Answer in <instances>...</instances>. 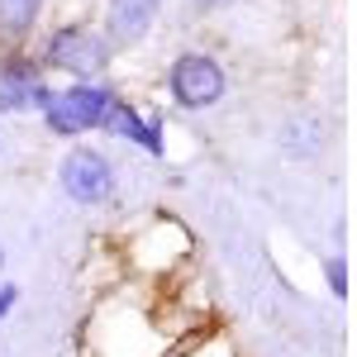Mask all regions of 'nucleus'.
Listing matches in <instances>:
<instances>
[{
  "label": "nucleus",
  "instance_id": "1",
  "mask_svg": "<svg viewBox=\"0 0 357 357\" xmlns=\"http://www.w3.org/2000/svg\"><path fill=\"white\" fill-rule=\"evenodd\" d=\"M57 181L77 205H105L114 195V167L96 148H72L62 158V167H57Z\"/></svg>",
  "mask_w": 357,
  "mask_h": 357
},
{
  "label": "nucleus",
  "instance_id": "2",
  "mask_svg": "<svg viewBox=\"0 0 357 357\" xmlns=\"http://www.w3.org/2000/svg\"><path fill=\"white\" fill-rule=\"evenodd\" d=\"M167 86H172V96H176V105H186V110H210L224 96V67L205 53H181L172 62Z\"/></svg>",
  "mask_w": 357,
  "mask_h": 357
},
{
  "label": "nucleus",
  "instance_id": "3",
  "mask_svg": "<svg viewBox=\"0 0 357 357\" xmlns=\"http://www.w3.org/2000/svg\"><path fill=\"white\" fill-rule=\"evenodd\" d=\"M48 67L57 72H72V77H96L100 67H105V57H110V43L100 38V33H91L82 24H67L57 29L53 38H48Z\"/></svg>",
  "mask_w": 357,
  "mask_h": 357
},
{
  "label": "nucleus",
  "instance_id": "4",
  "mask_svg": "<svg viewBox=\"0 0 357 357\" xmlns=\"http://www.w3.org/2000/svg\"><path fill=\"white\" fill-rule=\"evenodd\" d=\"M105 105H110V91H100V86H72V91H62L48 100V129L53 134H86V129H100V119H105Z\"/></svg>",
  "mask_w": 357,
  "mask_h": 357
},
{
  "label": "nucleus",
  "instance_id": "5",
  "mask_svg": "<svg viewBox=\"0 0 357 357\" xmlns=\"http://www.w3.org/2000/svg\"><path fill=\"white\" fill-rule=\"evenodd\" d=\"M48 100H53V91L43 86L33 62L15 57L0 67V110H48Z\"/></svg>",
  "mask_w": 357,
  "mask_h": 357
},
{
  "label": "nucleus",
  "instance_id": "6",
  "mask_svg": "<svg viewBox=\"0 0 357 357\" xmlns=\"http://www.w3.org/2000/svg\"><path fill=\"white\" fill-rule=\"evenodd\" d=\"M100 129H105V134L129 138V143H138V148L153 153V158H162V124H158V119H143L134 105H124V100H114V96H110V105H105Z\"/></svg>",
  "mask_w": 357,
  "mask_h": 357
},
{
  "label": "nucleus",
  "instance_id": "7",
  "mask_svg": "<svg viewBox=\"0 0 357 357\" xmlns=\"http://www.w3.org/2000/svg\"><path fill=\"white\" fill-rule=\"evenodd\" d=\"M162 0H110V33L119 43H134L148 33V24L158 20Z\"/></svg>",
  "mask_w": 357,
  "mask_h": 357
},
{
  "label": "nucleus",
  "instance_id": "8",
  "mask_svg": "<svg viewBox=\"0 0 357 357\" xmlns=\"http://www.w3.org/2000/svg\"><path fill=\"white\" fill-rule=\"evenodd\" d=\"M38 10H43V0H0V33L24 38L38 20Z\"/></svg>",
  "mask_w": 357,
  "mask_h": 357
},
{
  "label": "nucleus",
  "instance_id": "9",
  "mask_svg": "<svg viewBox=\"0 0 357 357\" xmlns=\"http://www.w3.org/2000/svg\"><path fill=\"white\" fill-rule=\"evenodd\" d=\"M324 281H329V291L338 301H348V257H329L324 262Z\"/></svg>",
  "mask_w": 357,
  "mask_h": 357
},
{
  "label": "nucleus",
  "instance_id": "10",
  "mask_svg": "<svg viewBox=\"0 0 357 357\" xmlns=\"http://www.w3.org/2000/svg\"><path fill=\"white\" fill-rule=\"evenodd\" d=\"M15 305H20V286H10V281H0V319H5V314H10Z\"/></svg>",
  "mask_w": 357,
  "mask_h": 357
},
{
  "label": "nucleus",
  "instance_id": "11",
  "mask_svg": "<svg viewBox=\"0 0 357 357\" xmlns=\"http://www.w3.org/2000/svg\"><path fill=\"white\" fill-rule=\"evenodd\" d=\"M195 5H234V0H195Z\"/></svg>",
  "mask_w": 357,
  "mask_h": 357
},
{
  "label": "nucleus",
  "instance_id": "12",
  "mask_svg": "<svg viewBox=\"0 0 357 357\" xmlns=\"http://www.w3.org/2000/svg\"><path fill=\"white\" fill-rule=\"evenodd\" d=\"M0 272H5V248H0Z\"/></svg>",
  "mask_w": 357,
  "mask_h": 357
}]
</instances>
